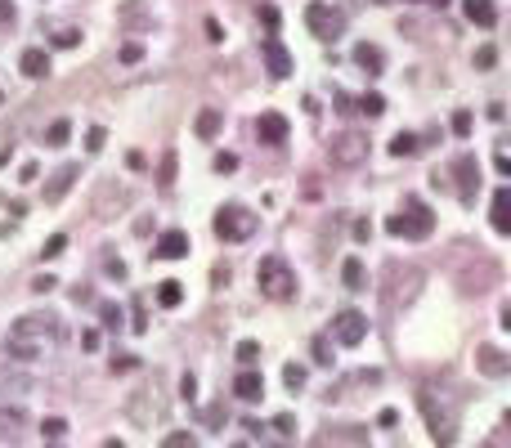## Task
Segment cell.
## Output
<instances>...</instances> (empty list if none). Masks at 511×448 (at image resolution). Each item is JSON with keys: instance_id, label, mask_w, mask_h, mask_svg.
<instances>
[{"instance_id": "1", "label": "cell", "mask_w": 511, "mask_h": 448, "mask_svg": "<svg viewBox=\"0 0 511 448\" xmlns=\"http://www.w3.org/2000/svg\"><path fill=\"white\" fill-rule=\"evenodd\" d=\"M45 337H54L50 314H23V319L9 328V355L23 359V364H32V359L45 350Z\"/></svg>"}, {"instance_id": "2", "label": "cell", "mask_w": 511, "mask_h": 448, "mask_svg": "<svg viewBox=\"0 0 511 448\" xmlns=\"http://www.w3.org/2000/svg\"><path fill=\"white\" fill-rule=\"evenodd\" d=\"M386 233H395V238H413V242H422V238H431V233H435V211L422 202V197H409V202H404V211L386 220Z\"/></svg>"}, {"instance_id": "3", "label": "cell", "mask_w": 511, "mask_h": 448, "mask_svg": "<svg viewBox=\"0 0 511 448\" xmlns=\"http://www.w3.org/2000/svg\"><path fill=\"white\" fill-rule=\"evenodd\" d=\"M256 287L269 301H292L296 296V274H292V265L283 260V256H265V260L256 265Z\"/></svg>"}, {"instance_id": "4", "label": "cell", "mask_w": 511, "mask_h": 448, "mask_svg": "<svg viewBox=\"0 0 511 448\" xmlns=\"http://www.w3.org/2000/svg\"><path fill=\"white\" fill-rule=\"evenodd\" d=\"M256 233V215L247 211V206L229 202L215 211V238H224V242H247V238Z\"/></svg>"}, {"instance_id": "5", "label": "cell", "mask_w": 511, "mask_h": 448, "mask_svg": "<svg viewBox=\"0 0 511 448\" xmlns=\"http://www.w3.org/2000/svg\"><path fill=\"white\" fill-rule=\"evenodd\" d=\"M418 408L426 413V426H431L435 444H440V448H453V431H458V417H453V408L435 404L431 390H422V395H418Z\"/></svg>"}, {"instance_id": "6", "label": "cell", "mask_w": 511, "mask_h": 448, "mask_svg": "<svg viewBox=\"0 0 511 448\" xmlns=\"http://www.w3.org/2000/svg\"><path fill=\"white\" fill-rule=\"evenodd\" d=\"M305 27L319 41H332V36H341V27H346V14L337 5H328V0H314V5H305Z\"/></svg>"}, {"instance_id": "7", "label": "cell", "mask_w": 511, "mask_h": 448, "mask_svg": "<svg viewBox=\"0 0 511 448\" xmlns=\"http://www.w3.org/2000/svg\"><path fill=\"white\" fill-rule=\"evenodd\" d=\"M328 157H332V166H364L368 139L359 135V130H346V135H337L332 144H328Z\"/></svg>"}, {"instance_id": "8", "label": "cell", "mask_w": 511, "mask_h": 448, "mask_svg": "<svg viewBox=\"0 0 511 448\" xmlns=\"http://www.w3.org/2000/svg\"><path fill=\"white\" fill-rule=\"evenodd\" d=\"M453 175H458V197H462V202H476V193H480V161H476V152H458Z\"/></svg>"}, {"instance_id": "9", "label": "cell", "mask_w": 511, "mask_h": 448, "mask_svg": "<svg viewBox=\"0 0 511 448\" xmlns=\"http://www.w3.org/2000/svg\"><path fill=\"white\" fill-rule=\"evenodd\" d=\"M332 337L341 341V346H359V341L368 337V319L359 310H341L332 319Z\"/></svg>"}, {"instance_id": "10", "label": "cell", "mask_w": 511, "mask_h": 448, "mask_svg": "<svg viewBox=\"0 0 511 448\" xmlns=\"http://www.w3.org/2000/svg\"><path fill=\"white\" fill-rule=\"evenodd\" d=\"M260 59H265V68H269L274 81L292 76V54H287V45H283L278 36H265V41H260Z\"/></svg>"}, {"instance_id": "11", "label": "cell", "mask_w": 511, "mask_h": 448, "mask_svg": "<svg viewBox=\"0 0 511 448\" xmlns=\"http://www.w3.org/2000/svg\"><path fill=\"white\" fill-rule=\"evenodd\" d=\"M256 135H260V144H287L292 126L283 112H260V121H256Z\"/></svg>"}, {"instance_id": "12", "label": "cell", "mask_w": 511, "mask_h": 448, "mask_svg": "<svg viewBox=\"0 0 511 448\" xmlns=\"http://www.w3.org/2000/svg\"><path fill=\"white\" fill-rule=\"evenodd\" d=\"M476 368H480V373H485V377H494V381H503V377L511 373L507 355H503V350H498V346H480V350H476Z\"/></svg>"}, {"instance_id": "13", "label": "cell", "mask_w": 511, "mask_h": 448, "mask_svg": "<svg viewBox=\"0 0 511 448\" xmlns=\"http://www.w3.org/2000/svg\"><path fill=\"white\" fill-rule=\"evenodd\" d=\"M153 256H157V260H179V256H188V233H184V229H166V233L157 238Z\"/></svg>"}, {"instance_id": "14", "label": "cell", "mask_w": 511, "mask_h": 448, "mask_svg": "<svg viewBox=\"0 0 511 448\" xmlns=\"http://www.w3.org/2000/svg\"><path fill=\"white\" fill-rule=\"evenodd\" d=\"M77 175H81V166H72V161H68V166H59V170H54V179L45 184V202H63L68 188L77 184Z\"/></svg>"}, {"instance_id": "15", "label": "cell", "mask_w": 511, "mask_h": 448, "mask_svg": "<svg viewBox=\"0 0 511 448\" xmlns=\"http://www.w3.org/2000/svg\"><path fill=\"white\" fill-rule=\"evenodd\" d=\"M233 395H238L242 404H256V399L265 395V377L256 373V368H242V373L233 377Z\"/></svg>"}, {"instance_id": "16", "label": "cell", "mask_w": 511, "mask_h": 448, "mask_svg": "<svg viewBox=\"0 0 511 448\" xmlns=\"http://www.w3.org/2000/svg\"><path fill=\"white\" fill-rule=\"evenodd\" d=\"M489 220H494V233H511V188H494V211H489Z\"/></svg>"}, {"instance_id": "17", "label": "cell", "mask_w": 511, "mask_h": 448, "mask_svg": "<svg viewBox=\"0 0 511 448\" xmlns=\"http://www.w3.org/2000/svg\"><path fill=\"white\" fill-rule=\"evenodd\" d=\"M355 63H359V68H364L368 76H382V72H386V54L377 50V45H368V41H359V45H355Z\"/></svg>"}, {"instance_id": "18", "label": "cell", "mask_w": 511, "mask_h": 448, "mask_svg": "<svg viewBox=\"0 0 511 448\" xmlns=\"http://www.w3.org/2000/svg\"><path fill=\"white\" fill-rule=\"evenodd\" d=\"M18 72L23 76H32V81H41V76H50V54L45 50H23V59H18Z\"/></svg>"}, {"instance_id": "19", "label": "cell", "mask_w": 511, "mask_h": 448, "mask_svg": "<svg viewBox=\"0 0 511 448\" xmlns=\"http://www.w3.org/2000/svg\"><path fill=\"white\" fill-rule=\"evenodd\" d=\"M341 283H346L350 292H364L368 287V269H364L359 256H346V260H341Z\"/></svg>"}, {"instance_id": "20", "label": "cell", "mask_w": 511, "mask_h": 448, "mask_svg": "<svg viewBox=\"0 0 511 448\" xmlns=\"http://www.w3.org/2000/svg\"><path fill=\"white\" fill-rule=\"evenodd\" d=\"M467 18L476 27H498V5L494 0H467Z\"/></svg>"}, {"instance_id": "21", "label": "cell", "mask_w": 511, "mask_h": 448, "mask_svg": "<svg viewBox=\"0 0 511 448\" xmlns=\"http://www.w3.org/2000/svg\"><path fill=\"white\" fill-rule=\"evenodd\" d=\"M220 108H202V112H197V121H193V130H197V139H215V135H220Z\"/></svg>"}, {"instance_id": "22", "label": "cell", "mask_w": 511, "mask_h": 448, "mask_svg": "<svg viewBox=\"0 0 511 448\" xmlns=\"http://www.w3.org/2000/svg\"><path fill=\"white\" fill-rule=\"evenodd\" d=\"M179 301H184V283H175V278L157 283V305H162V310H175Z\"/></svg>"}, {"instance_id": "23", "label": "cell", "mask_w": 511, "mask_h": 448, "mask_svg": "<svg viewBox=\"0 0 511 448\" xmlns=\"http://www.w3.org/2000/svg\"><path fill=\"white\" fill-rule=\"evenodd\" d=\"M175 170H179V152L166 148V152H162V166H157V184L170 188V184H175Z\"/></svg>"}, {"instance_id": "24", "label": "cell", "mask_w": 511, "mask_h": 448, "mask_svg": "<svg viewBox=\"0 0 511 448\" xmlns=\"http://www.w3.org/2000/svg\"><path fill=\"white\" fill-rule=\"evenodd\" d=\"M68 135H72V121L68 117L50 121V130H45V148H63V144H68Z\"/></svg>"}, {"instance_id": "25", "label": "cell", "mask_w": 511, "mask_h": 448, "mask_svg": "<svg viewBox=\"0 0 511 448\" xmlns=\"http://www.w3.org/2000/svg\"><path fill=\"white\" fill-rule=\"evenodd\" d=\"M418 148H422V144H418V135H409V130H400V135L391 139V152H395V157H413Z\"/></svg>"}, {"instance_id": "26", "label": "cell", "mask_w": 511, "mask_h": 448, "mask_svg": "<svg viewBox=\"0 0 511 448\" xmlns=\"http://www.w3.org/2000/svg\"><path fill=\"white\" fill-rule=\"evenodd\" d=\"M162 448H197V435H188V431H166Z\"/></svg>"}, {"instance_id": "27", "label": "cell", "mask_w": 511, "mask_h": 448, "mask_svg": "<svg viewBox=\"0 0 511 448\" xmlns=\"http://www.w3.org/2000/svg\"><path fill=\"white\" fill-rule=\"evenodd\" d=\"M359 112H364V117H382L386 99H382V94H364V99H359Z\"/></svg>"}, {"instance_id": "28", "label": "cell", "mask_w": 511, "mask_h": 448, "mask_svg": "<svg viewBox=\"0 0 511 448\" xmlns=\"http://www.w3.org/2000/svg\"><path fill=\"white\" fill-rule=\"evenodd\" d=\"M41 435H45V440H63V435H68V422H63V417H45Z\"/></svg>"}, {"instance_id": "29", "label": "cell", "mask_w": 511, "mask_h": 448, "mask_svg": "<svg viewBox=\"0 0 511 448\" xmlns=\"http://www.w3.org/2000/svg\"><path fill=\"white\" fill-rule=\"evenodd\" d=\"M99 319H103V328H112V332H117V328H121V305L103 301V305H99Z\"/></svg>"}, {"instance_id": "30", "label": "cell", "mask_w": 511, "mask_h": 448, "mask_svg": "<svg viewBox=\"0 0 511 448\" xmlns=\"http://www.w3.org/2000/svg\"><path fill=\"white\" fill-rule=\"evenodd\" d=\"M310 350H314V364L332 368V341H328V337H314V346H310Z\"/></svg>"}, {"instance_id": "31", "label": "cell", "mask_w": 511, "mask_h": 448, "mask_svg": "<svg viewBox=\"0 0 511 448\" xmlns=\"http://www.w3.org/2000/svg\"><path fill=\"white\" fill-rule=\"evenodd\" d=\"M202 426H206V431H220V426H224V404L202 408Z\"/></svg>"}, {"instance_id": "32", "label": "cell", "mask_w": 511, "mask_h": 448, "mask_svg": "<svg viewBox=\"0 0 511 448\" xmlns=\"http://www.w3.org/2000/svg\"><path fill=\"white\" fill-rule=\"evenodd\" d=\"M256 359H260V341H238V364L251 368Z\"/></svg>"}, {"instance_id": "33", "label": "cell", "mask_w": 511, "mask_h": 448, "mask_svg": "<svg viewBox=\"0 0 511 448\" xmlns=\"http://www.w3.org/2000/svg\"><path fill=\"white\" fill-rule=\"evenodd\" d=\"M117 18L121 23H144V5H139V0H126V5L117 9Z\"/></svg>"}, {"instance_id": "34", "label": "cell", "mask_w": 511, "mask_h": 448, "mask_svg": "<svg viewBox=\"0 0 511 448\" xmlns=\"http://www.w3.org/2000/svg\"><path fill=\"white\" fill-rule=\"evenodd\" d=\"M72 45H81V32H77V27H63V32H54V50H72Z\"/></svg>"}, {"instance_id": "35", "label": "cell", "mask_w": 511, "mask_h": 448, "mask_svg": "<svg viewBox=\"0 0 511 448\" xmlns=\"http://www.w3.org/2000/svg\"><path fill=\"white\" fill-rule=\"evenodd\" d=\"M283 381H287V390H301V386H305V368L287 364V368H283Z\"/></svg>"}, {"instance_id": "36", "label": "cell", "mask_w": 511, "mask_h": 448, "mask_svg": "<svg viewBox=\"0 0 511 448\" xmlns=\"http://www.w3.org/2000/svg\"><path fill=\"white\" fill-rule=\"evenodd\" d=\"M139 59H144V45H139V41H126V45H121V63H139Z\"/></svg>"}, {"instance_id": "37", "label": "cell", "mask_w": 511, "mask_h": 448, "mask_svg": "<svg viewBox=\"0 0 511 448\" xmlns=\"http://www.w3.org/2000/svg\"><path fill=\"white\" fill-rule=\"evenodd\" d=\"M274 431H278V435H296V417H292V413H278V417H274Z\"/></svg>"}, {"instance_id": "38", "label": "cell", "mask_w": 511, "mask_h": 448, "mask_svg": "<svg viewBox=\"0 0 511 448\" xmlns=\"http://www.w3.org/2000/svg\"><path fill=\"white\" fill-rule=\"evenodd\" d=\"M63 247H68V238H63V233H54L50 242H45V251H41V256H45V260H54V256H63Z\"/></svg>"}, {"instance_id": "39", "label": "cell", "mask_w": 511, "mask_h": 448, "mask_svg": "<svg viewBox=\"0 0 511 448\" xmlns=\"http://www.w3.org/2000/svg\"><path fill=\"white\" fill-rule=\"evenodd\" d=\"M453 135H471V112H453Z\"/></svg>"}, {"instance_id": "40", "label": "cell", "mask_w": 511, "mask_h": 448, "mask_svg": "<svg viewBox=\"0 0 511 448\" xmlns=\"http://www.w3.org/2000/svg\"><path fill=\"white\" fill-rule=\"evenodd\" d=\"M494 59H498V50H494V45H480V54H476V68H494Z\"/></svg>"}, {"instance_id": "41", "label": "cell", "mask_w": 511, "mask_h": 448, "mask_svg": "<svg viewBox=\"0 0 511 448\" xmlns=\"http://www.w3.org/2000/svg\"><path fill=\"white\" fill-rule=\"evenodd\" d=\"M215 170H220V175H229V170H238V157H233V152H220V157H215Z\"/></svg>"}, {"instance_id": "42", "label": "cell", "mask_w": 511, "mask_h": 448, "mask_svg": "<svg viewBox=\"0 0 511 448\" xmlns=\"http://www.w3.org/2000/svg\"><path fill=\"white\" fill-rule=\"evenodd\" d=\"M135 364H139L135 355H117V359H112V373H130V368H135Z\"/></svg>"}, {"instance_id": "43", "label": "cell", "mask_w": 511, "mask_h": 448, "mask_svg": "<svg viewBox=\"0 0 511 448\" xmlns=\"http://www.w3.org/2000/svg\"><path fill=\"white\" fill-rule=\"evenodd\" d=\"M193 390H197V377H193V373H184V377H179V395L193 399Z\"/></svg>"}, {"instance_id": "44", "label": "cell", "mask_w": 511, "mask_h": 448, "mask_svg": "<svg viewBox=\"0 0 511 448\" xmlns=\"http://www.w3.org/2000/svg\"><path fill=\"white\" fill-rule=\"evenodd\" d=\"M103 139H108V135H103V130H99V126H94V130H90V135H85V148H90V152H99V148H103Z\"/></svg>"}, {"instance_id": "45", "label": "cell", "mask_w": 511, "mask_h": 448, "mask_svg": "<svg viewBox=\"0 0 511 448\" xmlns=\"http://www.w3.org/2000/svg\"><path fill=\"white\" fill-rule=\"evenodd\" d=\"M494 166H498V175H511V157L503 148H498V157H494Z\"/></svg>"}, {"instance_id": "46", "label": "cell", "mask_w": 511, "mask_h": 448, "mask_svg": "<svg viewBox=\"0 0 511 448\" xmlns=\"http://www.w3.org/2000/svg\"><path fill=\"white\" fill-rule=\"evenodd\" d=\"M103 269H108L112 278H126V265H121V260H103Z\"/></svg>"}, {"instance_id": "47", "label": "cell", "mask_w": 511, "mask_h": 448, "mask_svg": "<svg viewBox=\"0 0 511 448\" xmlns=\"http://www.w3.org/2000/svg\"><path fill=\"white\" fill-rule=\"evenodd\" d=\"M260 18H265V27H278V9H274V5H265Z\"/></svg>"}, {"instance_id": "48", "label": "cell", "mask_w": 511, "mask_h": 448, "mask_svg": "<svg viewBox=\"0 0 511 448\" xmlns=\"http://www.w3.org/2000/svg\"><path fill=\"white\" fill-rule=\"evenodd\" d=\"M130 328H135V332L148 328V323H144V301H135V323H130Z\"/></svg>"}, {"instance_id": "49", "label": "cell", "mask_w": 511, "mask_h": 448, "mask_svg": "<svg viewBox=\"0 0 511 448\" xmlns=\"http://www.w3.org/2000/svg\"><path fill=\"white\" fill-rule=\"evenodd\" d=\"M81 346H85V350H99V332H94V328L81 332Z\"/></svg>"}, {"instance_id": "50", "label": "cell", "mask_w": 511, "mask_h": 448, "mask_svg": "<svg viewBox=\"0 0 511 448\" xmlns=\"http://www.w3.org/2000/svg\"><path fill=\"white\" fill-rule=\"evenodd\" d=\"M206 41H224V36H220V23H215V18H206Z\"/></svg>"}, {"instance_id": "51", "label": "cell", "mask_w": 511, "mask_h": 448, "mask_svg": "<svg viewBox=\"0 0 511 448\" xmlns=\"http://www.w3.org/2000/svg\"><path fill=\"white\" fill-rule=\"evenodd\" d=\"M5 23H14V5H9V0H0V27Z\"/></svg>"}, {"instance_id": "52", "label": "cell", "mask_w": 511, "mask_h": 448, "mask_svg": "<svg viewBox=\"0 0 511 448\" xmlns=\"http://www.w3.org/2000/svg\"><path fill=\"white\" fill-rule=\"evenodd\" d=\"M103 448H126V444H121V440H108V444H103Z\"/></svg>"}, {"instance_id": "53", "label": "cell", "mask_w": 511, "mask_h": 448, "mask_svg": "<svg viewBox=\"0 0 511 448\" xmlns=\"http://www.w3.org/2000/svg\"><path fill=\"white\" fill-rule=\"evenodd\" d=\"M431 5H440V9H444V5H449V0H431Z\"/></svg>"}, {"instance_id": "54", "label": "cell", "mask_w": 511, "mask_h": 448, "mask_svg": "<svg viewBox=\"0 0 511 448\" xmlns=\"http://www.w3.org/2000/svg\"><path fill=\"white\" fill-rule=\"evenodd\" d=\"M233 448H247V444H233Z\"/></svg>"}]
</instances>
